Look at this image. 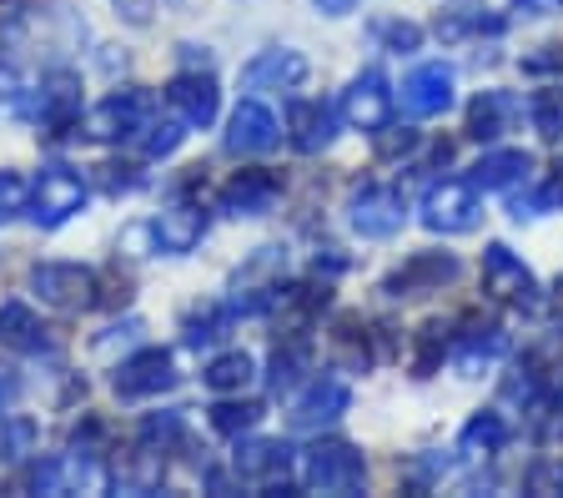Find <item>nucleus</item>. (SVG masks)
Wrapping results in <instances>:
<instances>
[{
  "label": "nucleus",
  "instance_id": "1",
  "mask_svg": "<svg viewBox=\"0 0 563 498\" xmlns=\"http://www.w3.org/2000/svg\"><path fill=\"white\" fill-rule=\"evenodd\" d=\"M31 292L51 312H66V318L101 308V277L91 267H81V262H41V267H31Z\"/></svg>",
  "mask_w": 563,
  "mask_h": 498
},
{
  "label": "nucleus",
  "instance_id": "2",
  "mask_svg": "<svg viewBox=\"0 0 563 498\" xmlns=\"http://www.w3.org/2000/svg\"><path fill=\"white\" fill-rule=\"evenodd\" d=\"M152 121H156V101L141 86H126V91H111L106 101H96L76 131H86L91 142H136Z\"/></svg>",
  "mask_w": 563,
  "mask_h": 498
},
{
  "label": "nucleus",
  "instance_id": "3",
  "mask_svg": "<svg viewBox=\"0 0 563 498\" xmlns=\"http://www.w3.org/2000/svg\"><path fill=\"white\" fill-rule=\"evenodd\" d=\"M302 484L312 488V494H357V488L367 484V463L363 453L352 449V443L342 439H317L312 449L302 453Z\"/></svg>",
  "mask_w": 563,
  "mask_h": 498
},
{
  "label": "nucleus",
  "instance_id": "4",
  "mask_svg": "<svg viewBox=\"0 0 563 498\" xmlns=\"http://www.w3.org/2000/svg\"><path fill=\"white\" fill-rule=\"evenodd\" d=\"M287 283V252L282 247H257L252 257L232 273V308L236 312H272Z\"/></svg>",
  "mask_w": 563,
  "mask_h": 498
},
{
  "label": "nucleus",
  "instance_id": "5",
  "mask_svg": "<svg viewBox=\"0 0 563 498\" xmlns=\"http://www.w3.org/2000/svg\"><path fill=\"white\" fill-rule=\"evenodd\" d=\"M31 222L46 226V232H56V226H66L70 217L86 207V181L70 171V166H41V177H35L31 187Z\"/></svg>",
  "mask_w": 563,
  "mask_h": 498
},
{
  "label": "nucleus",
  "instance_id": "6",
  "mask_svg": "<svg viewBox=\"0 0 563 498\" xmlns=\"http://www.w3.org/2000/svg\"><path fill=\"white\" fill-rule=\"evenodd\" d=\"M483 292L518 312L539 308V277L528 273L523 257H514V247H504V242H488V247H483Z\"/></svg>",
  "mask_w": 563,
  "mask_h": 498
},
{
  "label": "nucleus",
  "instance_id": "7",
  "mask_svg": "<svg viewBox=\"0 0 563 498\" xmlns=\"http://www.w3.org/2000/svg\"><path fill=\"white\" fill-rule=\"evenodd\" d=\"M478 217H483V207H478V187L473 181H438L422 197V226L438 232V237H463V232L478 226Z\"/></svg>",
  "mask_w": 563,
  "mask_h": 498
},
{
  "label": "nucleus",
  "instance_id": "8",
  "mask_svg": "<svg viewBox=\"0 0 563 498\" xmlns=\"http://www.w3.org/2000/svg\"><path fill=\"white\" fill-rule=\"evenodd\" d=\"M232 468H236V478H242L246 488L272 494V488H287V484H292L297 458H292V449H287L282 439H246V443H236Z\"/></svg>",
  "mask_w": 563,
  "mask_h": 498
},
{
  "label": "nucleus",
  "instance_id": "9",
  "mask_svg": "<svg viewBox=\"0 0 563 498\" xmlns=\"http://www.w3.org/2000/svg\"><path fill=\"white\" fill-rule=\"evenodd\" d=\"M31 117L35 126H46V136H66L81 126V81L70 71H51L46 81L31 91Z\"/></svg>",
  "mask_w": 563,
  "mask_h": 498
},
{
  "label": "nucleus",
  "instance_id": "10",
  "mask_svg": "<svg viewBox=\"0 0 563 498\" xmlns=\"http://www.w3.org/2000/svg\"><path fill=\"white\" fill-rule=\"evenodd\" d=\"M342 121L352 131H373V136L393 121V86H387V76L377 66H367V71H357L347 81V91H342Z\"/></svg>",
  "mask_w": 563,
  "mask_h": 498
},
{
  "label": "nucleus",
  "instance_id": "11",
  "mask_svg": "<svg viewBox=\"0 0 563 498\" xmlns=\"http://www.w3.org/2000/svg\"><path fill=\"white\" fill-rule=\"evenodd\" d=\"M347 217L363 237L387 242V237H398L402 222H408V197L398 187H363V191H352Z\"/></svg>",
  "mask_w": 563,
  "mask_h": 498
},
{
  "label": "nucleus",
  "instance_id": "12",
  "mask_svg": "<svg viewBox=\"0 0 563 498\" xmlns=\"http://www.w3.org/2000/svg\"><path fill=\"white\" fill-rule=\"evenodd\" d=\"M111 388H117V398H131V403H136V398H156V392H172L176 357L166 353V347H141V353H131L117 368Z\"/></svg>",
  "mask_w": 563,
  "mask_h": 498
},
{
  "label": "nucleus",
  "instance_id": "13",
  "mask_svg": "<svg viewBox=\"0 0 563 498\" xmlns=\"http://www.w3.org/2000/svg\"><path fill=\"white\" fill-rule=\"evenodd\" d=\"M166 107L176 111L181 126L207 131L211 121H217L222 91H217V81H211L207 71H181V76H172V86H166Z\"/></svg>",
  "mask_w": 563,
  "mask_h": 498
},
{
  "label": "nucleus",
  "instance_id": "14",
  "mask_svg": "<svg viewBox=\"0 0 563 498\" xmlns=\"http://www.w3.org/2000/svg\"><path fill=\"white\" fill-rule=\"evenodd\" d=\"M453 277H457L453 252H412L398 273L383 283V292L387 297H428V292H443V283H453Z\"/></svg>",
  "mask_w": 563,
  "mask_h": 498
},
{
  "label": "nucleus",
  "instance_id": "15",
  "mask_svg": "<svg viewBox=\"0 0 563 498\" xmlns=\"http://www.w3.org/2000/svg\"><path fill=\"white\" fill-rule=\"evenodd\" d=\"M277 197H282L277 171H267V166H246V171H236V177L227 181L217 202H222L227 217H262V212H272Z\"/></svg>",
  "mask_w": 563,
  "mask_h": 498
},
{
  "label": "nucleus",
  "instance_id": "16",
  "mask_svg": "<svg viewBox=\"0 0 563 498\" xmlns=\"http://www.w3.org/2000/svg\"><path fill=\"white\" fill-rule=\"evenodd\" d=\"M282 142V121L272 117V107L262 101H242L227 121V152L236 156H257V152H272Z\"/></svg>",
  "mask_w": 563,
  "mask_h": 498
},
{
  "label": "nucleus",
  "instance_id": "17",
  "mask_svg": "<svg viewBox=\"0 0 563 498\" xmlns=\"http://www.w3.org/2000/svg\"><path fill=\"white\" fill-rule=\"evenodd\" d=\"M453 66H443V60H428V66H418V71L402 81V107H408V117H443L448 107H453Z\"/></svg>",
  "mask_w": 563,
  "mask_h": 498
},
{
  "label": "nucleus",
  "instance_id": "18",
  "mask_svg": "<svg viewBox=\"0 0 563 498\" xmlns=\"http://www.w3.org/2000/svg\"><path fill=\"white\" fill-rule=\"evenodd\" d=\"M347 408H352V388H347V383H342V378H317L312 388L297 398L292 428H297V433H317V428L338 423Z\"/></svg>",
  "mask_w": 563,
  "mask_h": 498
},
{
  "label": "nucleus",
  "instance_id": "19",
  "mask_svg": "<svg viewBox=\"0 0 563 498\" xmlns=\"http://www.w3.org/2000/svg\"><path fill=\"white\" fill-rule=\"evenodd\" d=\"M152 226H156V252L181 257V252H191L201 237H207V207L191 202V197H176Z\"/></svg>",
  "mask_w": 563,
  "mask_h": 498
},
{
  "label": "nucleus",
  "instance_id": "20",
  "mask_svg": "<svg viewBox=\"0 0 563 498\" xmlns=\"http://www.w3.org/2000/svg\"><path fill=\"white\" fill-rule=\"evenodd\" d=\"M307 81V60L297 51H262L257 60L242 66V86L252 91H292Z\"/></svg>",
  "mask_w": 563,
  "mask_h": 498
},
{
  "label": "nucleus",
  "instance_id": "21",
  "mask_svg": "<svg viewBox=\"0 0 563 498\" xmlns=\"http://www.w3.org/2000/svg\"><path fill=\"white\" fill-rule=\"evenodd\" d=\"M287 136H292V146L302 156H317V152H328L332 136H338V117H332V107H322V101H292V111H287Z\"/></svg>",
  "mask_w": 563,
  "mask_h": 498
},
{
  "label": "nucleus",
  "instance_id": "22",
  "mask_svg": "<svg viewBox=\"0 0 563 498\" xmlns=\"http://www.w3.org/2000/svg\"><path fill=\"white\" fill-rule=\"evenodd\" d=\"M533 171V156L523 146H504V152H488L478 166H473V187L478 191H514L518 181H528Z\"/></svg>",
  "mask_w": 563,
  "mask_h": 498
},
{
  "label": "nucleus",
  "instance_id": "23",
  "mask_svg": "<svg viewBox=\"0 0 563 498\" xmlns=\"http://www.w3.org/2000/svg\"><path fill=\"white\" fill-rule=\"evenodd\" d=\"M0 347H11V353H46L51 328L25 302H5L0 308Z\"/></svg>",
  "mask_w": 563,
  "mask_h": 498
},
{
  "label": "nucleus",
  "instance_id": "24",
  "mask_svg": "<svg viewBox=\"0 0 563 498\" xmlns=\"http://www.w3.org/2000/svg\"><path fill=\"white\" fill-rule=\"evenodd\" d=\"M518 117V101L508 91H483L468 107V136L473 142H498Z\"/></svg>",
  "mask_w": 563,
  "mask_h": 498
},
{
  "label": "nucleus",
  "instance_id": "25",
  "mask_svg": "<svg viewBox=\"0 0 563 498\" xmlns=\"http://www.w3.org/2000/svg\"><path fill=\"white\" fill-rule=\"evenodd\" d=\"M508 353V332L498 328V322H473L468 332H463V337H457V368L463 373H478V368H488L493 357H504Z\"/></svg>",
  "mask_w": 563,
  "mask_h": 498
},
{
  "label": "nucleus",
  "instance_id": "26",
  "mask_svg": "<svg viewBox=\"0 0 563 498\" xmlns=\"http://www.w3.org/2000/svg\"><path fill=\"white\" fill-rule=\"evenodd\" d=\"M504 15H488L478 5H457V11H443L438 15V36L443 41H468V36H504Z\"/></svg>",
  "mask_w": 563,
  "mask_h": 498
},
{
  "label": "nucleus",
  "instance_id": "27",
  "mask_svg": "<svg viewBox=\"0 0 563 498\" xmlns=\"http://www.w3.org/2000/svg\"><path fill=\"white\" fill-rule=\"evenodd\" d=\"M504 443H508L504 413H478V418H468L463 433H457V453H463V458H493Z\"/></svg>",
  "mask_w": 563,
  "mask_h": 498
},
{
  "label": "nucleus",
  "instance_id": "28",
  "mask_svg": "<svg viewBox=\"0 0 563 498\" xmlns=\"http://www.w3.org/2000/svg\"><path fill=\"white\" fill-rule=\"evenodd\" d=\"M312 368V343H307V332H282L277 353H272V388H292L302 373Z\"/></svg>",
  "mask_w": 563,
  "mask_h": 498
},
{
  "label": "nucleus",
  "instance_id": "29",
  "mask_svg": "<svg viewBox=\"0 0 563 498\" xmlns=\"http://www.w3.org/2000/svg\"><path fill=\"white\" fill-rule=\"evenodd\" d=\"M528 423L539 443H563V383L549 378V388L528 403Z\"/></svg>",
  "mask_w": 563,
  "mask_h": 498
},
{
  "label": "nucleus",
  "instance_id": "30",
  "mask_svg": "<svg viewBox=\"0 0 563 498\" xmlns=\"http://www.w3.org/2000/svg\"><path fill=\"white\" fill-rule=\"evenodd\" d=\"M252 378H257V363H252L246 353L211 357L207 373H201V383H207L211 392H246V388H252Z\"/></svg>",
  "mask_w": 563,
  "mask_h": 498
},
{
  "label": "nucleus",
  "instance_id": "31",
  "mask_svg": "<svg viewBox=\"0 0 563 498\" xmlns=\"http://www.w3.org/2000/svg\"><path fill=\"white\" fill-rule=\"evenodd\" d=\"M528 121H533V131H539L543 142H559L563 136V81L543 86V91L528 101Z\"/></svg>",
  "mask_w": 563,
  "mask_h": 498
},
{
  "label": "nucleus",
  "instance_id": "32",
  "mask_svg": "<svg viewBox=\"0 0 563 498\" xmlns=\"http://www.w3.org/2000/svg\"><path fill=\"white\" fill-rule=\"evenodd\" d=\"M262 403H252V398H236V403H217L211 408V428L222 433V439H242V433H252V428L262 423Z\"/></svg>",
  "mask_w": 563,
  "mask_h": 498
},
{
  "label": "nucleus",
  "instance_id": "33",
  "mask_svg": "<svg viewBox=\"0 0 563 498\" xmlns=\"http://www.w3.org/2000/svg\"><path fill=\"white\" fill-rule=\"evenodd\" d=\"M232 312L236 308H217V302H207V308H197V312H187V343L191 347H201V343H217L227 328H232Z\"/></svg>",
  "mask_w": 563,
  "mask_h": 498
},
{
  "label": "nucleus",
  "instance_id": "34",
  "mask_svg": "<svg viewBox=\"0 0 563 498\" xmlns=\"http://www.w3.org/2000/svg\"><path fill=\"white\" fill-rule=\"evenodd\" d=\"M332 347H338L347 363H357V368L373 363V353H367V332H363L357 318H338V328H332Z\"/></svg>",
  "mask_w": 563,
  "mask_h": 498
},
{
  "label": "nucleus",
  "instance_id": "35",
  "mask_svg": "<svg viewBox=\"0 0 563 498\" xmlns=\"http://www.w3.org/2000/svg\"><path fill=\"white\" fill-rule=\"evenodd\" d=\"M448 353V328L443 322H428V328L418 332V357H412V373L418 378H433V368H438V357Z\"/></svg>",
  "mask_w": 563,
  "mask_h": 498
},
{
  "label": "nucleus",
  "instance_id": "36",
  "mask_svg": "<svg viewBox=\"0 0 563 498\" xmlns=\"http://www.w3.org/2000/svg\"><path fill=\"white\" fill-rule=\"evenodd\" d=\"M181 136H187V131H181V121H162V117H156L152 126L136 136V142H141V152H146V156H172L176 146H181Z\"/></svg>",
  "mask_w": 563,
  "mask_h": 498
},
{
  "label": "nucleus",
  "instance_id": "37",
  "mask_svg": "<svg viewBox=\"0 0 563 498\" xmlns=\"http://www.w3.org/2000/svg\"><path fill=\"white\" fill-rule=\"evenodd\" d=\"M31 449H35V428L25 423V418L0 423V463H21Z\"/></svg>",
  "mask_w": 563,
  "mask_h": 498
},
{
  "label": "nucleus",
  "instance_id": "38",
  "mask_svg": "<svg viewBox=\"0 0 563 498\" xmlns=\"http://www.w3.org/2000/svg\"><path fill=\"white\" fill-rule=\"evenodd\" d=\"M373 36L383 41L387 51H418V46H422V31H418L412 21H377Z\"/></svg>",
  "mask_w": 563,
  "mask_h": 498
},
{
  "label": "nucleus",
  "instance_id": "39",
  "mask_svg": "<svg viewBox=\"0 0 563 498\" xmlns=\"http://www.w3.org/2000/svg\"><path fill=\"white\" fill-rule=\"evenodd\" d=\"M528 494L563 498V458H543L539 468H528Z\"/></svg>",
  "mask_w": 563,
  "mask_h": 498
},
{
  "label": "nucleus",
  "instance_id": "40",
  "mask_svg": "<svg viewBox=\"0 0 563 498\" xmlns=\"http://www.w3.org/2000/svg\"><path fill=\"white\" fill-rule=\"evenodd\" d=\"M25 202H31V187L15 171H0V222H11L15 212H25Z\"/></svg>",
  "mask_w": 563,
  "mask_h": 498
},
{
  "label": "nucleus",
  "instance_id": "41",
  "mask_svg": "<svg viewBox=\"0 0 563 498\" xmlns=\"http://www.w3.org/2000/svg\"><path fill=\"white\" fill-rule=\"evenodd\" d=\"M25 488L31 494H60L66 488V468L60 463H35L31 474H25Z\"/></svg>",
  "mask_w": 563,
  "mask_h": 498
},
{
  "label": "nucleus",
  "instance_id": "42",
  "mask_svg": "<svg viewBox=\"0 0 563 498\" xmlns=\"http://www.w3.org/2000/svg\"><path fill=\"white\" fill-rule=\"evenodd\" d=\"M528 76H563V46H539L533 56H523Z\"/></svg>",
  "mask_w": 563,
  "mask_h": 498
},
{
  "label": "nucleus",
  "instance_id": "43",
  "mask_svg": "<svg viewBox=\"0 0 563 498\" xmlns=\"http://www.w3.org/2000/svg\"><path fill=\"white\" fill-rule=\"evenodd\" d=\"M412 146H418V131H377V156H402V152H412Z\"/></svg>",
  "mask_w": 563,
  "mask_h": 498
},
{
  "label": "nucleus",
  "instance_id": "44",
  "mask_svg": "<svg viewBox=\"0 0 563 498\" xmlns=\"http://www.w3.org/2000/svg\"><path fill=\"white\" fill-rule=\"evenodd\" d=\"M126 297H131V283H126V277H117V273L101 277V308H121Z\"/></svg>",
  "mask_w": 563,
  "mask_h": 498
},
{
  "label": "nucleus",
  "instance_id": "45",
  "mask_svg": "<svg viewBox=\"0 0 563 498\" xmlns=\"http://www.w3.org/2000/svg\"><path fill=\"white\" fill-rule=\"evenodd\" d=\"M111 5H117V15H126L131 25H146L156 11V0H111Z\"/></svg>",
  "mask_w": 563,
  "mask_h": 498
},
{
  "label": "nucleus",
  "instance_id": "46",
  "mask_svg": "<svg viewBox=\"0 0 563 498\" xmlns=\"http://www.w3.org/2000/svg\"><path fill=\"white\" fill-rule=\"evenodd\" d=\"M539 202H543V207H559V212H563V166L549 177V187L539 191Z\"/></svg>",
  "mask_w": 563,
  "mask_h": 498
},
{
  "label": "nucleus",
  "instance_id": "47",
  "mask_svg": "<svg viewBox=\"0 0 563 498\" xmlns=\"http://www.w3.org/2000/svg\"><path fill=\"white\" fill-rule=\"evenodd\" d=\"M518 11H528V15H563V0H518Z\"/></svg>",
  "mask_w": 563,
  "mask_h": 498
},
{
  "label": "nucleus",
  "instance_id": "48",
  "mask_svg": "<svg viewBox=\"0 0 563 498\" xmlns=\"http://www.w3.org/2000/svg\"><path fill=\"white\" fill-rule=\"evenodd\" d=\"M312 5H317L322 15H347L352 5H357V0H312Z\"/></svg>",
  "mask_w": 563,
  "mask_h": 498
},
{
  "label": "nucleus",
  "instance_id": "49",
  "mask_svg": "<svg viewBox=\"0 0 563 498\" xmlns=\"http://www.w3.org/2000/svg\"><path fill=\"white\" fill-rule=\"evenodd\" d=\"M11 403H15V378H0V418L11 413Z\"/></svg>",
  "mask_w": 563,
  "mask_h": 498
},
{
  "label": "nucleus",
  "instance_id": "50",
  "mask_svg": "<svg viewBox=\"0 0 563 498\" xmlns=\"http://www.w3.org/2000/svg\"><path fill=\"white\" fill-rule=\"evenodd\" d=\"M553 308H559V318H563V277L553 283Z\"/></svg>",
  "mask_w": 563,
  "mask_h": 498
}]
</instances>
